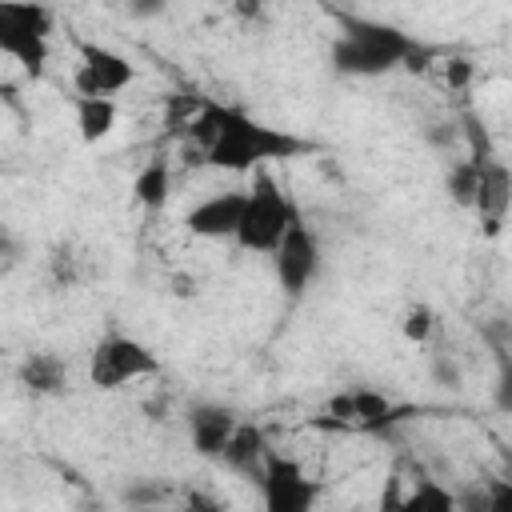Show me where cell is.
<instances>
[{
  "label": "cell",
  "instance_id": "cell-1",
  "mask_svg": "<svg viewBox=\"0 0 512 512\" xmlns=\"http://www.w3.org/2000/svg\"><path fill=\"white\" fill-rule=\"evenodd\" d=\"M188 128H192V140L204 148V164L224 172H248L264 160H288L308 148L292 132L268 128L248 112L224 108V104H200Z\"/></svg>",
  "mask_w": 512,
  "mask_h": 512
},
{
  "label": "cell",
  "instance_id": "cell-2",
  "mask_svg": "<svg viewBox=\"0 0 512 512\" xmlns=\"http://www.w3.org/2000/svg\"><path fill=\"white\" fill-rule=\"evenodd\" d=\"M420 40H412L404 28L364 16H344L340 36L332 40V68L340 76H384L396 68H408Z\"/></svg>",
  "mask_w": 512,
  "mask_h": 512
},
{
  "label": "cell",
  "instance_id": "cell-3",
  "mask_svg": "<svg viewBox=\"0 0 512 512\" xmlns=\"http://www.w3.org/2000/svg\"><path fill=\"white\" fill-rule=\"evenodd\" d=\"M244 192H248V200H244V220H240L236 244L244 252H276V244L284 240V232L300 216L296 200L268 172H256V180Z\"/></svg>",
  "mask_w": 512,
  "mask_h": 512
},
{
  "label": "cell",
  "instance_id": "cell-4",
  "mask_svg": "<svg viewBox=\"0 0 512 512\" xmlns=\"http://www.w3.org/2000/svg\"><path fill=\"white\" fill-rule=\"evenodd\" d=\"M56 12L44 4H0V52L12 56L28 76H40L48 64V32Z\"/></svg>",
  "mask_w": 512,
  "mask_h": 512
},
{
  "label": "cell",
  "instance_id": "cell-5",
  "mask_svg": "<svg viewBox=\"0 0 512 512\" xmlns=\"http://www.w3.org/2000/svg\"><path fill=\"white\" fill-rule=\"evenodd\" d=\"M160 372V360L148 344H140L136 336H124V332H108L96 340L92 356H88V384L100 388V392H112V388H124L132 380H144V376H156Z\"/></svg>",
  "mask_w": 512,
  "mask_h": 512
},
{
  "label": "cell",
  "instance_id": "cell-6",
  "mask_svg": "<svg viewBox=\"0 0 512 512\" xmlns=\"http://www.w3.org/2000/svg\"><path fill=\"white\" fill-rule=\"evenodd\" d=\"M260 496H264V512H316L320 480H312L292 456H280L272 448L260 476Z\"/></svg>",
  "mask_w": 512,
  "mask_h": 512
},
{
  "label": "cell",
  "instance_id": "cell-7",
  "mask_svg": "<svg viewBox=\"0 0 512 512\" xmlns=\"http://www.w3.org/2000/svg\"><path fill=\"white\" fill-rule=\"evenodd\" d=\"M80 64L72 72V88L76 96H116L124 92L132 80H136V68L124 52L108 48V44H96V40H80Z\"/></svg>",
  "mask_w": 512,
  "mask_h": 512
},
{
  "label": "cell",
  "instance_id": "cell-8",
  "mask_svg": "<svg viewBox=\"0 0 512 512\" xmlns=\"http://www.w3.org/2000/svg\"><path fill=\"white\" fill-rule=\"evenodd\" d=\"M272 268H276V284L284 296H304V288L312 284V276L320 268V240L304 216H296L292 228L284 232V240L276 244Z\"/></svg>",
  "mask_w": 512,
  "mask_h": 512
},
{
  "label": "cell",
  "instance_id": "cell-9",
  "mask_svg": "<svg viewBox=\"0 0 512 512\" xmlns=\"http://www.w3.org/2000/svg\"><path fill=\"white\" fill-rule=\"evenodd\" d=\"M244 200L248 192H216L208 200H200L196 208H188L184 216V228L200 240H236L240 232V220H244Z\"/></svg>",
  "mask_w": 512,
  "mask_h": 512
},
{
  "label": "cell",
  "instance_id": "cell-10",
  "mask_svg": "<svg viewBox=\"0 0 512 512\" xmlns=\"http://www.w3.org/2000/svg\"><path fill=\"white\" fill-rule=\"evenodd\" d=\"M240 420L228 404H212V400H200L188 408V436H192V448L204 456V460H220L228 440L236 436Z\"/></svg>",
  "mask_w": 512,
  "mask_h": 512
},
{
  "label": "cell",
  "instance_id": "cell-11",
  "mask_svg": "<svg viewBox=\"0 0 512 512\" xmlns=\"http://www.w3.org/2000/svg\"><path fill=\"white\" fill-rule=\"evenodd\" d=\"M508 208H512V172H508V164H500L496 156L480 160V192H476L472 212L480 216L484 236H496L504 228Z\"/></svg>",
  "mask_w": 512,
  "mask_h": 512
},
{
  "label": "cell",
  "instance_id": "cell-12",
  "mask_svg": "<svg viewBox=\"0 0 512 512\" xmlns=\"http://www.w3.org/2000/svg\"><path fill=\"white\" fill-rule=\"evenodd\" d=\"M268 456H272V448H268V436H264L256 424H240V428H236V436L228 440V448H224L220 464H224L228 472H236V476H248L252 484H260Z\"/></svg>",
  "mask_w": 512,
  "mask_h": 512
},
{
  "label": "cell",
  "instance_id": "cell-13",
  "mask_svg": "<svg viewBox=\"0 0 512 512\" xmlns=\"http://www.w3.org/2000/svg\"><path fill=\"white\" fill-rule=\"evenodd\" d=\"M328 412L344 424H360V428H380L384 420H392V400L372 392V388H348L340 396L328 400Z\"/></svg>",
  "mask_w": 512,
  "mask_h": 512
},
{
  "label": "cell",
  "instance_id": "cell-14",
  "mask_svg": "<svg viewBox=\"0 0 512 512\" xmlns=\"http://www.w3.org/2000/svg\"><path fill=\"white\" fill-rule=\"evenodd\" d=\"M16 376L32 396H60L68 388V364L56 352H28Z\"/></svg>",
  "mask_w": 512,
  "mask_h": 512
},
{
  "label": "cell",
  "instance_id": "cell-15",
  "mask_svg": "<svg viewBox=\"0 0 512 512\" xmlns=\"http://www.w3.org/2000/svg\"><path fill=\"white\" fill-rule=\"evenodd\" d=\"M72 108H76V132L84 144H96L116 128V100L108 96H76Z\"/></svg>",
  "mask_w": 512,
  "mask_h": 512
},
{
  "label": "cell",
  "instance_id": "cell-16",
  "mask_svg": "<svg viewBox=\"0 0 512 512\" xmlns=\"http://www.w3.org/2000/svg\"><path fill=\"white\" fill-rule=\"evenodd\" d=\"M168 188H172L168 160H148V164L136 172V180H132V200H136L144 212H156V208H164Z\"/></svg>",
  "mask_w": 512,
  "mask_h": 512
},
{
  "label": "cell",
  "instance_id": "cell-17",
  "mask_svg": "<svg viewBox=\"0 0 512 512\" xmlns=\"http://www.w3.org/2000/svg\"><path fill=\"white\" fill-rule=\"evenodd\" d=\"M444 188H448V196L460 208H472L476 204V192H480V160H472V156L456 160L448 168V176H444Z\"/></svg>",
  "mask_w": 512,
  "mask_h": 512
},
{
  "label": "cell",
  "instance_id": "cell-18",
  "mask_svg": "<svg viewBox=\"0 0 512 512\" xmlns=\"http://www.w3.org/2000/svg\"><path fill=\"white\" fill-rule=\"evenodd\" d=\"M404 504H408V512H460L456 492L436 480H420L412 492H404Z\"/></svg>",
  "mask_w": 512,
  "mask_h": 512
},
{
  "label": "cell",
  "instance_id": "cell-19",
  "mask_svg": "<svg viewBox=\"0 0 512 512\" xmlns=\"http://www.w3.org/2000/svg\"><path fill=\"white\" fill-rule=\"evenodd\" d=\"M432 328H436V312H432L428 304H412V308L404 312V320H400V332H404L408 344H428Z\"/></svg>",
  "mask_w": 512,
  "mask_h": 512
},
{
  "label": "cell",
  "instance_id": "cell-20",
  "mask_svg": "<svg viewBox=\"0 0 512 512\" xmlns=\"http://www.w3.org/2000/svg\"><path fill=\"white\" fill-rule=\"evenodd\" d=\"M492 404H496V412L512 416V356H500V372H496V384H492Z\"/></svg>",
  "mask_w": 512,
  "mask_h": 512
},
{
  "label": "cell",
  "instance_id": "cell-21",
  "mask_svg": "<svg viewBox=\"0 0 512 512\" xmlns=\"http://www.w3.org/2000/svg\"><path fill=\"white\" fill-rule=\"evenodd\" d=\"M176 512H228V504H224L220 496H212V492H204V488H188Z\"/></svg>",
  "mask_w": 512,
  "mask_h": 512
},
{
  "label": "cell",
  "instance_id": "cell-22",
  "mask_svg": "<svg viewBox=\"0 0 512 512\" xmlns=\"http://www.w3.org/2000/svg\"><path fill=\"white\" fill-rule=\"evenodd\" d=\"M124 496H128V504H136V508H152V504H160V500L168 496V488L156 484V480H152V484L144 480V484H132Z\"/></svg>",
  "mask_w": 512,
  "mask_h": 512
},
{
  "label": "cell",
  "instance_id": "cell-23",
  "mask_svg": "<svg viewBox=\"0 0 512 512\" xmlns=\"http://www.w3.org/2000/svg\"><path fill=\"white\" fill-rule=\"evenodd\" d=\"M488 504L492 512H512V476L508 480H488Z\"/></svg>",
  "mask_w": 512,
  "mask_h": 512
},
{
  "label": "cell",
  "instance_id": "cell-24",
  "mask_svg": "<svg viewBox=\"0 0 512 512\" xmlns=\"http://www.w3.org/2000/svg\"><path fill=\"white\" fill-rule=\"evenodd\" d=\"M468 80H472V64H468L464 56L444 60V84H448V88H464Z\"/></svg>",
  "mask_w": 512,
  "mask_h": 512
},
{
  "label": "cell",
  "instance_id": "cell-25",
  "mask_svg": "<svg viewBox=\"0 0 512 512\" xmlns=\"http://www.w3.org/2000/svg\"><path fill=\"white\" fill-rule=\"evenodd\" d=\"M456 508L460 512H492L488 488H464V492H456Z\"/></svg>",
  "mask_w": 512,
  "mask_h": 512
},
{
  "label": "cell",
  "instance_id": "cell-26",
  "mask_svg": "<svg viewBox=\"0 0 512 512\" xmlns=\"http://www.w3.org/2000/svg\"><path fill=\"white\" fill-rule=\"evenodd\" d=\"M376 512H408L404 492H400V484H396V480H388V484H384V492H380V508H376Z\"/></svg>",
  "mask_w": 512,
  "mask_h": 512
},
{
  "label": "cell",
  "instance_id": "cell-27",
  "mask_svg": "<svg viewBox=\"0 0 512 512\" xmlns=\"http://www.w3.org/2000/svg\"><path fill=\"white\" fill-rule=\"evenodd\" d=\"M432 376H436L444 388H460V372H456V364H452V360H444V356H440V360H432Z\"/></svg>",
  "mask_w": 512,
  "mask_h": 512
}]
</instances>
